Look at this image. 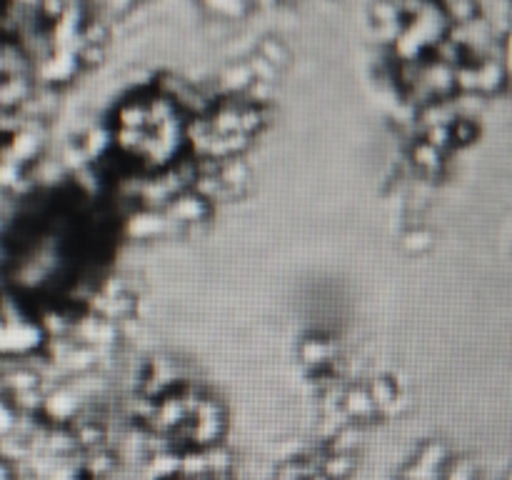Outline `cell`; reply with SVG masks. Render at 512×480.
I'll list each match as a JSON object with an SVG mask.
<instances>
[{"instance_id": "obj_1", "label": "cell", "mask_w": 512, "mask_h": 480, "mask_svg": "<svg viewBox=\"0 0 512 480\" xmlns=\"http://www.w3.org/2000/svg\"><path fill=\"white\" fill-rule=\"evenodd\" d=\"M208 3H210V8L220 10V13L233 15L235 13V5H238L240 0H208Z\"/></svg>"}]
</instances>
